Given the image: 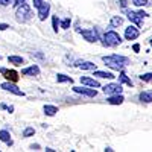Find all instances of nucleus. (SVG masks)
I'll return each mask as SVG.
<instances>
[{
  "label": "nucleus",
  "mask_w": 152,
  "mask_h": 152,
  "mask_svg": "<svg viewBox=\"0 0 152 152\" xmlns=\"http://www.w3.org/2000/svg\"><path fill=\"white\" fill-rule=\"evenodd\" d=\"M102 61L105 62V66H108L110 69L113 70H123L125 66H128L129 64V59L126 58V56H122V55H108V56H102Z\"/></svg>",
  "instance_id": "1"
},
{
  "label": "nucleus",
  "mask_w": 152,
  "mask_h": 152,
  "mask_svg": "<svg viewBox=\"0 0 152 152\" xmlns=\"http://www.w3.org/2000/svg\"><path fill=\"white\" fill-rule=\"evenodd\" d=\"M122 37L116 32V31H108V32H105L104 34V37H102V44L105 46V47H116V46H119V44H122Z\"/></svg>",
  "instance_id": "2"
},
{
  "label": "nucleus",
  "mask_w": 152,
  "mask_h": 152,
  "mask_svg": "<svg viewBox=\"0 0 152 152\" xmlns=\"http://www.w3.org/2000/svg\"><path fill=\"white\" fill-rule=\"evenodd\" d=\"M125 14H126V17H128V20H129L131 23H134L137 28H138V26H142L143 18L149 15L148 12H145V11H138V12H135V11H129V9H126V11H125Z\"/></svg>",
  "instance_id": "3"
},
{
  "label": "nucleus",
  "mask_w": 152,
  "mask_h": 152,
  "mask_svg": "<svg viewBox=\"0 0 152 152\" xmlns=\"http://www.w3.org/2000/svg\"><path fill=\"white\" fill-rule=\"evenodd\" d=\"M31 18V6L23 3L20 6H17V11H15V20L18 23H26L28 20Z\"/></svg>",
  "instance_id": "4"
},
{
  "label": "nucleus",
  "mask_w": 152,
  "mask_h": 152,
  "mask_svg": "<svg viewBox=\"0 0 152 152\" xmlns=\"http://www.w3.org/2000/svg\"><path fill=\"white\" fill-rule=\"evenodd\" d=\"M82 37H84V40L88 41V43H97L99 41V34H97V29L96 28H90V29H79L78 31Z\"/></svg>",
  "instance_id": "5"
},
{
  "label": "nucleus",
  "mask_w": 152,
  "mask_h": 152,
  "mask_svg": "<svg viewBox=\"0 0 152 152\" xmlns=\"http://www.w3.org/2000/svg\"><path fill=\"white\" fill-rule=\"evenodd\" d=\"M0 88H2V90H5V91H9V93H12V94H15V96H21V97L24 96V91H21L12 81L2 82V84H0Z\"/></svg>",
  "instance_id": "6"
},
{
  "label": "nucleus",
  "mask_w": 152,
  "mask_h": 152,
  "mask_svg": "<svg viewBox=\"0 0 152 152\" xmlns=\"http://www.w3.org/2000/svg\"><path fill=\"white\" fill-rule=\"evenodd\" d=\"M73 91L78 93V94L88 96V97H96L97 96L96 88H93V87H73Z\"/></svg>",
  "instance_id": "7"
},
{
  "label": "nucleus",
  "mask_w": 152,
  "mask_h": 152,
  "mask_svg": "<svg viewBox=\"0 0 152 152\" xmlns=\"http://www.w3.org/2000/svg\"><path fill=\"white\" fill-rule=\"evenodd\" d=\"M102 90H104L105 94L111 96V94H119V93H122L123 88H122V84H120V82H117V84L113 82V84H107V85L102 88Z\"/></svg>",
  "instance_id": "8"
},
{
  "label": "nucleus",
  "mask_w": 152,
  "mask_h": 152,
  "mask_svg": "<svg viewBox=\"0 0 152 152\" xmlns=\"http://www.w3.org/2000/svg\"><path fill=\"white\" fill-rule=\"evenodd\" d=\"M38 11V18H40V21H44L47 17H49V12H50V3L47 2H43L41 6L37 9Z\"/></svg>",
  "instance_id": "9"
},
{
  "label": "nucleus",
  "mask_w": 152,
  "mask_h": 152,
  "mask_svg": "<svg viewBox=\"0 0 152 152\" xmlns=\"http://www.w3.org/2000/svg\"><path fill=\"white\" fill-rule=\"evenodd\" d=\"M140 37V31H138V28L135 26H129V28H126L125 29V38L126 40H137V38Z\"/></svg>",
  "instance_id": "10"
},
{
  "label": "nucleus",
  "mask_w": 152,
  "mask_h": 152,
  "mask_svg": "<svg viewBox=\"0 0 152 152\" xmlns=\"http://www.w3.org/2000/svg\"><path fill=\"white\" fill-rule=\"evenodd\" d=\"M75 66L78 69H81V70H91V72L96 70V64L91 62V61H76Z\"/></svg>",
  "instance_id": "11"
},
{
  "label": "nucleus",
  "mask_w": 152,
  "mask_h": 152,
  "mask_svg": "<svg viewBox=\"0 0 152 152\" xmlns=\"http://www.w3.org/2000/svg\"><path fill=\"white\" fill-rule=\"evenodd\" d=\"M107 102H108L110 105H122V104L125 102V97L122 96V93H119V94H111V96L107 99Z\"/></svg>",
  "instance_id": "12"
},
{
  "label": "nucleus",
  "mask_w": 152,
  "mask_h": 152,
  "mask_svg": "<svg viewBox=\"0 0 152 152\" xmlns=\"http://www.w3.org/2000/svg\"><path fill=\"white\" fill-rule=\"evenodd\" d=\"M21 75H24V76H38V75H40V67L35 66V64H32L31 67L23 69V70H21Z\"/></svg>",
  "instance_id": "13"
},
{
  "label": "nucleus",
  "mask_w": 152,
  "mask_h": 152,
  "mask_svg": "<svg viewBox=\"0 0 152 152\" xmlns=\"http://www.w3.org/2000/svg\"><path fill=\"white\" fill-rule=\"evenodd\" d=\"M81 84L87 85V87H93V88H100L99 81H96L93 78H88V76H82V78H81Z\"/></svg>",
  "instance_id": "14"
},
{
  "label": "nucleus",
  "mask_w": 152,
  "mask_h": 152,
  "mask_svg": "<svg viewBox=\"0 0 152 152\" xmlns=\"http://www.w3.org/2000/svg\"><path fill=\"white\" fill-rule=\"evenodd\" d=\"M0 72H2L8 81H12V82H17L18 81V73L15 70H6V69H0Z\"/></svg>",
  "instance_id": "15"
},
{
  "label": "nucleus",
  "mask_w": 152,
  "mask_h": 152,
  "mask_svg": "<svg viewBox=\"0 0 152 152\" xmlns=\"http://www.w3.org/2000/svg\"><path fill=\"white\" fill-rule=\"evenodd\" d=\"M138 99L140 102H145V104H151L152 102V90H146V91H142L138 94Z\"/></svg>",
  "instance_id": "16"
},
{
  "label": "nucleus",
  "mask_w": 152,
  "mask_h": 152,
  "mask_svg": "<svg viewBox=\"0 0 152 152\" xmlns=\"http://www.w3.org/2000/svg\"><path fill=\"white\" fill-rule=\"evenodd\" d=\"M0 142H3V143L12 146V140H11V134H9V131H6V129H2V131H0Z\"/></svg>",
  "instance_id": "17"
},
{
  "label": "nucleus",
  "mask_w": 152,
  "mask_h": 152,
  "mask_svg": "<svg viewBox=\"0 0 152 152\" xmlns=\"http://www.w3.org/2000/svg\"><path fill=\"white\" fill-rule=\"evenodd\" d=\"M56 82L58 84H73V78H70V76L64 75V73H58L56 75Z\"/></svg>",
  "instance_id": "18"
},
{
  "label": "nucleus",
  "mask_w": 152,
  "mask_h": 152,
  "mask_svg": "<svg viewBox=\"0 0 152 152\" xmlns=\"http://www.w3.org/2000/svg\"><path fill=\"white\" fill-rule=\"evenodd\" d=\"M123 17H120V15H114V17H111V20H110V26L111 28H119V26H122L123 24Z\"/></svg>",
  "instance_id": "19"
},
{
  "label": "nucleus",
  "mask_w": 152,
  "mask_h": 152,
  "mask_svg": "<svg viewBox=\"0 0 152 152\" xmlns=\"http://www.w3.org/2000/svg\"><path fill=\"white\" fill-rule=\"evenodd\" d=\"M8 62H9V64H12V66H21V64H24V59L21 56L11 55V56H8Z\"/></svg>",
  "instance_id": "20"
},
{
  "label": "nucleus",
  "mask_w": 152,
  "mask_h": 152,
  "mask_svg": "<svg viewBox=\"0 0 152 152\" xmlns=\"http://www.w3.org/2000/svg\"><path fill=\"white\" fill-rule=\"evenodd\" d=\"M43 111H44V114H46V116L52 117V116H55V114L58 113V108H56L55 105H44Z\"/></svg>",
  "instance_id": "21"
},
{
  "label": "nucleus",
  "mask_w": 152,
  "mask_h": 152,
  "mask_svg": "<svg viewBox=\"0 0 152 152\" xmlns=\"http://www.w3.org/2000/svg\"><path fill=\"white\" fill-rule=\"evenodd\" d=\"M119 82L120 84H126L128 87H132V81L126 76V73L123 72V70H120V73H119Z\"/></svg>",
  "instance_id": "22"
},
{
  "label": "nucleus",
  "mask_w": 152,
  "mask_h": 152,
  "mask_svg": "<svg viewBox=\"0 0 152 152\" xmlns=\"http://www.w3.org/2000/svg\"><path fill=\"white\" fill-rule=\"evenodd\" d=\"M94 76H97V78H105V79L114 78V75L111 72H102V70H94Z\"/></svg>",
  "instance_id": "23"
},
{
  "label": "nucleus",
  "mask_w": 152,
  "mask_h": 152,
  "mask_svg": "<svg viewBox=\"0 0 152 152\" xmlns=\"http://www.w3.org/2000/svg\"><path fill=\"white\" fill-rule=\"evenodd\" d=\"M138 78H140V81H143V82H152V72L143 73V75L138 76Z\"/></svg>",
  "instance_id": "24"
},
{
  "label": "nucleus",
  "mask_w": 152,
  "mask_h": 152,
  "mask_svg": "<svg viewBox=\"0 0 152 152\" xmlns=\"http://www.w3.org/2000/svg\"><path fill=\"white\" fill-rule=\"evenodd\" d=\"M59 18H58V15H53V18H52V28H53V32L55 34H58V29H59Z\"/></svg>",
  "instance_id": "25"
},
{
  "label": "nucleus",
  "mask_w": 152,
  "mask_h": 152,
  "mask_svg": "<svg viewBox=\"0 0 152 152\" xmlns=\"http://www.w3.org/2000/svg\"><path fill=\"white\" fill-rule=\"evenodd\" d=\"M34 134H35V129L32 128V126H28V128L23 131V137H24V138H28V137H32Z\"/></svg>",
  "instance_id": "26"
},
{
  "label": "nucleus",
  "mask_w": 152,
  "mask_h": 152,
  "mask_svg": "<svg viewBox=\"0 0 152 152\" xmlns=\"http://www.w3.org/2000/svg\"><path fill=\"white\" fill-rule=\"evenodd\" d=\"M70 24H72V20L67 17V18H64V20L61 21V28H62V29H69Z\"/></svg>",
  "instance_id": "27"
},
{
  "label": "nucleus",
  "mask_w": 152,
  "mask_h": 152,
  "mask_svg": "<svg viewBox=\"0 0 152 152\" xmlns=\"http://www.w3.org/2000/svg\"><path fill=\"white\" fill-rule=\"evenodd\" d=\"M131 2H132L135 6H146V5H149L148 0H131Z\"/></svg>",
  "instance_id": "28"
},
{
  "label": "nucleus",
  "mask_w": 152,
  "mask_h": 152,
  "mask_svg": "<svg viewBox=\"0 0 152 152\" xmlns=\"http://www.w3.org/2000/svg\"><path fill=\"white\" fill-rule=\"evenodd\" d=\"M44 2V0H32V5H34V8L35 9H38V8H40L41 6V3Z\"/></svg>",
  "instance_id": "29"
},
{
  "label": "nucleus",
  "mask_w": 152,
  "mask_h": 152,
  "mask_svg": "<svg viewBox=\"0 0 152 152\" xmlns=\"http://www.w3.org/2000/svg\"><path fill=\"white\" fill-rule=\"evenodd\" d=\"M26 0H12V6L14 8H17V6H20V5H23Z\"/></svg>",
  "instance_id": "30"
},
{
  "label": "nucleus",
  "mask_w": 152,
  "mask_h": 152,
  "mask_svg": "<svg viewBox=\"0 0 152 152\" xmlns=\"http://www.w3.org/2000/svg\"><path fill=\"white\" fill-rule=\"evenodd\" d=\"M12 0H0V6H8Z\"/></svg>",
  "instance_id": "31"
},
{
  "label": "nucleus",
  "mask_w": 152,
  "mask_h": 152,
  "mask_svg": "<svg viewBox=\"0 0 152 152\" xmlns=\"http://www.w3.org/2000/svg\"><path fill=\"white\" fill-rule=\"evenodd\" d=\"M9 28V24H6V23H0V31H6Z\"/></svg>",
  "instance_id": "32"
},
{
  "label": "nucleus",
  "mask_w": 152,
  "mask_h": 152,
  "mask_svg": "<svg viewBox=\"0 0 152 152\" xmlns=\"http://www.w3.org/2000/svg\"><path fill=\"white\" fill-rule=\"evenodd\" d=\"M132 50H134V52H140V44H134Z\"/></svg>",
  "instance_id": "33"
},
{
  "label": "nucleus",
  "mask_w": 152,
  "mask_h": 152,
  "mask_svg": "<svg viewBox=\"0 0 152 152\" xmlns=\"http://www.w3.org/2000/svg\"><path fill=\"white\" fill-rule=\"evenodd\" d=\"M31 149L32 151H38V149H40V145H31Z\"/></svg>",
  "instance_id": "34"
},
{
  "label": "nucleus",
  "mask_w": 152,
  "mask_h": 152,
  "mask_svg": "<svg viewBox=\"0 0 152 152\" xmlns=\"http://www.w3.org/2000/svg\"><path fill=\"white\" fill-rule=\"evenodd\" d=\"M119 3H120V6H122V8H125V6H126V2H125V0H119Z\"/></svg>",
  "instance_id": "35"
},
{
  "label": "nucleus",
  "mask_w": 152,
  "mask_h": 152,
  "mask_svg": "<svg viewBox=\"0 0 152 152\" xmlns=\"http://www.w3.org/2000/svg\"><path fill=\"white\" fill-rule=\"evenodd\" d=\"M0 108H2V110H8V107L5 104H0Z\"/></svg>",
  "instance_id": "36"
},
{
  "label": "nucleus",
  "mask_w": 152,
  "mask_h": 152,
  "mask_svg": "<svg viewBox=\"0 0 152 152\" xmlns=\"http://www.w3.org/2000/svg\"><path fill=\"white\" fill-rule=\"evenodd\" d=\"M149 43H151V47H152V38H151V40H149Z\"/></svg>",
  "instance_id": "37"
}]
</instances>
